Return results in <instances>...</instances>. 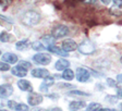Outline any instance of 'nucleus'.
<instances>
[{
    "label": "nucleus",
    "instance_id": "nucleus-1",
    "mask_svg": "<svg viewBox=\"0 0 122 111\" xmlns=\"http://www.w3.org/2000/svg\"><path fill=\"white\" fill-rule=\"evenodd\" d=\"M41 14L34 10H28L26 11L21 18V22L27 27H32V26L37 25L38 23L41 22Z\"/></svg>",
    "mask_w": 122,
    "mask_h": 111
},
{
    "label": "nucleus",
    "instance_id": "nucleus-2",
    "mask_svg": "<svg viewBox=\"0 0 122 111\" xmlns=\"http://www.w3.org/2000/svg\"><path fill=\"white\" fill-rule=\"evenodd\" d=\"M77 49H79V51L82 55L89 56L95 52L96 47H95V44L92 40H89V39H84V40L77 46Z\"/></svg>",
    "mask_w": 122,
    "mask_h": 111
},
{
    "label": "nucleus",
    "instance_id": "nucleus-3",
    "mask_svg": "<svg viewBox=\"0 0 122 111\" xmlns=\"http://www.w3.org/2000/svg\"><path fill=\"white\" fill-rule=\"evenodd\" d=\"M69 27L63 24H58V25L53 26V28L51 30V35L56 39H59V38H62L64 36H66L69 34Z\"/></svg>",
    "mask_w": 122,
    "mask_h": 111
},
{
    "label": "nucleus",
    "instance_id": "nucleus-4",
    "mask_svg": "<svg viewBox=\"0 0 122 111\" xmlns=\"http://www.w3.org/2000/svg\"><path fill=\"white\" fill-rule=\"evenodd\" d=\"M75 77L76 81L80 82V83H85L89 80L91 77V72H89L87 69L83 68V66H79L76 68L75 70Z\"/></svg>",
    "mask_w": 122,
    "mask_h": 111
},
{
    "label": "nucleus",
    "instance_id": "nucleus-5",
    "mask_svg": "<svg viewBox=\"0 0 122 111\" xmlns=\"http://www.w3.org/2000/svg\"><path fill=\"white\" fill-rule=\"evenodd\" d=\"M33 61L36 64H39V66H48L51 62V56L49 53L38 52L36 55H34Z\"/></svg>",
    "mask_w": 122,
    "mask_h": 111
},
{
    "label": "nucleus",
    "instance_id": "nucleus-6",
    "mask_svg": "<svg viewBox=\"0 0 122 111\" xmlns=\"http://www.w3.org/2000/svg\"><path fill=\"white\" fill-rule=\"evenodd\" d=\"M32 76L33 77H36V78H45L47 76H49V71L45 68H36V69H33L32 70Z\"/></svg>",
    "mask_w": 122,
    "mask_h": 111
},
{
    "label": "nucleus",
    "instance_id": "nucleus-7",
    "mask_svg": "<svg viewBox=\"0 0 122 111\" xmlns=\"http://www.w3.org/2000/svg\"><path fill=\"white\" fill-rule=\"evenodd\" d=\"M27 101L30 106H37V105H39L43 101V96H41V94L33 93L32 91V93H30V95L27 97Z\"/></svg>",
    "mask_w": 122,
    "mask_h": 111
},
{
    "label": "nucleus",
    "instance_id": "nucleus-8",
    "mask_svg": "<svg viewBox=\"0 0 122 111\" xmlns=\"http://www.w3.org/2000/svg\"><path fill=\"white\" fill-rule=\"evenodd\" d=\"M62 49L66 51H68V52H70V51H74L77 49V45H76L75 40H73V39H71V38H68V39H66V40H63V43H62Z\"/></svg>",
    "mask_w": 122,
    "mask_h": 111
},
{
    "label": "nucleus",
    "instance_id": "nucleus-9",
    "mask_svg": "<svg viewBox=\"0 0 122 111\" xmlns=\"http://www.w3.org/2000/svg\"><path fill=\"white\" fill-rule=\"evenodd\" d=\"M13 93V87L10 84H2L0 85V96L5 98V97L11 96Z\"/></svg>",
    "mask_w": 122,
    "mask_h": 111
},
{
    "label": "nucleus",
    "instance_id": "nucleus-10",
    "mask_svg": "<svg viewBox=\"0 0 122 111\" xmlns=\"http://www.w3.org/2000/svg\"><path fill=\"white\" fill-rule=\"evenodd\" d=\"M2 61L9 63V64H14V63H16L19 61V58L18 56L12 52H5L2 55Z\"/></svg>",
    "mask_w": 122,
    "mask_h": 111
},
{
    "label": "nucleus",
    "instance_id": "nucleus-11",
    "mask_svg": "<svg viewBox=\"0 0 122 111\" xmlns=\"http://www.w3.org/2000/svg\"><path fill=\"white\" fill-rule=\"evenodd\" d=\"M18 87L23 91H30V93L33 91V85L28 81H26V80H20V81H18Z\"/></svg>",
    "mask_w": 122,
    "mask_h": 111
},
{
    "label": "nucleus",
    "instance_id": "nucleus-12",
    "mask_svg": "<svg viewBox=\"0 0 122 111\" xmlns=\"http://www.w3.org/2000/svg\"><path fill=\"white\" fill-rule=\"evenodd\" d=\"M11 73L14 76H18V77H25L26 74H27V69L23 68L21 66H16L11 70Z\"/></svg>",
    "mask_w": 122,
    "mask_h": 111
},
{
    "label": "nucleus",
    "instance_id": "nucleus-13",
    "mask_svg": "<svg viewBox=\"0 0 122 111\" xmlns=\"http://www.w3.org/2000/svg\"><path fill=\"white\" fill-rule=\"evenodd\" d=\"M47 50H48L49 52H53V53H56V55H58V56H61V57H68V56H69L68 51L59 48V47H57L56 45L48 46V47H47Z\"/></svg>",
    "mask_w": 122,
    "mask_h": 111
},
{
    "label": "nucleus",
    "instance_id": "nucleus-14",
    "mask_svg": "<svg viewBox=\"0 0 122 111\" xmlns=\"http://www.w3.org/2000/svg\"><path fill=\"white\" fill-rule=\"evenodd\" d=\"M53 83H55V78L52 77V76H47V77L44 78V82L43 84L41 85V87H39V89H41V91H48V87H50L51 85H53Z\"/></svg>",
    "mask_w": 122,
    "mask_h": 111
},
{
    "label": "nucleus",
    "instance_id": "nucleus-15",
    "mask_svg": "<svg viewBox=\"0 0 122 111\" xmlns=\"http://www.w3.org/2000/svg\"><path fill=\"white\" fill-rule=\"evenodd\" d=\"M70 61H68L66 59H59L58 61L56 62L55 66H56V70L58 71H64L66 69L70 68Z\"/></svg>",
    "mask_w": 122,
    "mask_h": 111
},
{
    "label": "nucleus",
    "instance_id": "nucleus-16",
    "mask_svg": "<svg viewBox=\"0 0 122 111\" xmlns=\"http://www.w3.org/2000/svg\"><path fill=\"white\" fill-rule=\"evenodd\" d=\"M61 76H62V78H63L64 81H72V80H74V77H75V73H74L73 70L68 68L63 71V73H62Z\"/></svg>",
    "mask_w": 122,
    "mask_h": 111
},
{
    "label": "nucleus",
    "instance_id": "nucleus-17",
    "mask_svg": "<svg viewBox=\"0 0 122 111\" xmlns=\"http://www.w3.org/2000/svg\"><path fill=\"white\" fill-rule=\"evenodd\" d=\"M85 106H86V104L84 101L76 100V101H72L71 104H70V106H69V108L71 109V110L75 111V110H80V109L85 108Z\"/></svg>",
    "mask_w": 122,
    "mask_h": 111
},
{
    "label": "nucleus",
    "instance_id": "nucleus-18",
    "mask_svg": "<svg viewBox=\"0 0 122 111\" xmlns=\"http://www.w3.org/2000/svg\"><path fill=\"white\" fill-rule=\"evenodd\" d=\"M109 13L111 15H113V16H121L122 15V7L113 5L112 7H110Z\"/></svg>",
    "mask_w": 122,
    "mask_h": 111
},
{
    "label": "nucleus",
    "instance_id": "nucleus-19",
    "mask_svg": "<svg viewBox=\"0 0 122 111\" xmlns=\"http://www.w3.org/2000/svg\"><path fill=\"white\" fill-rule=\"evenodd\" d=\"M30 45V44L28 39H22V40H19L18 43L15 44V48L18 49V50H25Z\"/></svg>",
    "mask_w": 122,
    "mask_h": 111
},
{
    "label": "nucleus",
    "instance_id": "nucleus-20",
    "mask_svg": "<svg viewBox=\"0 0 122 111\" xmlns=\"http://www.w3.org/2000/svg\"><path fill=\"white\" fill-rule=\"evenodd\" d=\"M41 41H44V43H46V44H48V46L55 45L56 38L53 37L52 35H48V34H46V35H44L43 37H41Z\"/></svg>",
    "mask_w": 122,
    "mask_h": 111
},
{
    "label": "nucleus",
    "instance_id": "nucleus-21",
    "mask_svg": "<svg viewBox=\"0 0 122 111\" xmlns=\"http://www.w3.org/2000/svg\"><path fill=\"white\" fill-rule=\"evenodd\" d=\"M30 46H32V49L35 51H43L46 49V47L44 46V44H41V41H33V43L30 44Z\"/></svg>",
    "mask_w": 122,
    "mask_h": 111
},
{
    "label": "nucleus",
    "instance_id": "nucleus-22",
    "mask_svg": "<svg viewBox=\"0 0 122 111\" xmlns=\"http://www.w3.org/2000/svg\"><path fill=\"white\" fill-rule=\"evenodd\" d=\"M102 109V105L98 102H92L88 105V111H99Z\"/></svg>",
    "mask_w": 122,
    "mask_h": 111
},
{
    "label": "nucleus",
    "instance_id": "nucleus-23",
    "mask_svg": "<svg viewBox=\"0 0 122 111\" xmlns=\"http://www.w3.org/2000/svg\"><path fill=\"white\" fill-rule=\"evenodd\" d=\"M68 96H89V94L84 93V91H71L68 93Z\"/></svg>",
    "mask_w": 122,
    "mask_h": 111
},
{
    "label": "nucleus",
    "instance_id": "nucleus-24",
    "mask_svg": "<svg viewBox=\"0 0 122 111\" xmlns=\"http://www.w3.org/2000/svg\"><path fill=\"white\" fill-rule=\"evenodd\" d=\"M10 40V34L7 33V32H1L0 33V41L2 43H7V41Z\"/></svg>",
    "mask_w": 122,
    "mask_h": 111
},
{
    "label": "nucleus",
    "instance_id": "nucleus-25",
    "mask_svg": "<svg viewBox=\"0 0 122 111\" xmlns=\"http://www.w3.org/2000/svg\"><path fill=\"white\" fill-rule=\"evenodd\" d=\"M10 70V64L5 61H0V71L2 72H7V71Z\"/></svg>",
    "mask_w": 122,
    "mask_h": 111
},
{
    "label": "nucleus",
    "instance_id": "nucleus-26",
    "mask_svg": "<svg viewBox=\"0 0 122 111\" xmlns=\"http://www.w3.org/2000/svg\"><path fill=\"white\" fill-rule=\"evenodd\" d=\"M15 110L16 111H28V107L25 104H18L15 107Z\"/></svg>",
    "mask_w": 122,
    "mask_h": 111
},
{
    "label": "nucleus",
    "instance_id": "nucleus-27",
    "mask_svg": "<svg viewBox=\"0 0 122 111\" xmlns=\"http://www.w3.org/2000/svg\"><path fill=\"white\" fill-rule=\"evenodd\" d=\"M12 1L13 0H0V7H2L3 9H5V8H8L12 3Z\"/></svg>",
    "mask_w": 122,
    "mask_h": 111
},
{
    "label": "nucleus",
    "instance_id": "nucleus-28",
    "mask_svg": "<svg viewBox=\"0 0 122 111\" xmlns=\"http://www.w3.org/2000/svg\"><path fill=\"white\" fill-rule=\"evenodd\" d=\"M19 66H23V68H25L28 70V69L32 68V63H30L28 61H20Z\"/></svg>",
    "mask_w": 122,
    "mask_h": 111
},
{
    "label": "nucleus",
    "instance_id": "nucleus-29",
    "mask_svg": "<svg viewBox=\"0 0 122 111\" xmlns=\"http://www.w3.org/2000/svg\"><path fill=\"white\" fill-rule=\"evenodd\" d=\"M107 84H108L110 87H116V86H117V82L114 81L113 78H107Z\"/></svg>",
    "mask_w": 122,
    "mask_h": 111
},
{
    "label": "nucleus",
    "instance_id": "nucleus-30",
    "mask_svg": "<svg viewBox=\"0 0 122 111\" xmlns=\"http://www.w3.org/2000/svg\"><path fill=\"white\" fill-rule=\"evenodd\" d=\"M16 105H18V104H16L14 100H9V101H8V107H9V108H11V109H15Z\"/></svg>",
    "mask_w": 122,
    "mask_h": 111
},
{
    "label": "nucleus",
    "instance_id": "nucleus-31",
    "mask_svg": "<svg viewBox=\"0 0 122 111\" xmlns=\"http://www.w3.org/2000/svg\"><path fill=\"white\" fill-rule=\"evenodd\" d=\"M0 19H1V20H3V21H5V22H8V23H13L12 19H9L8 16H5V15H1V14H0Z\"/></svg>",
    "mask_w": 122,
    "mask_h": 111
},
{
    "label": "nucleus",
    "instance_id": "nucleus-32",
    "mask_svg": "<svg viewBox=\"0 0 122 111\" xmlns=\"http://www.w3.org/2000/svg\"><path fill=\"white\" fill-rule=\"evenodd\" d=\"M83 2L87 3V5H93V3L96 2V0H83Z\"/></svg>",
    "mask_w": 122,
    "mask_h": 111
},
{
    "label": "nucleus",
    "instance_id": "nucleus-33",
    "mask_svg": "<svg viewBox=\"0 0 122 111\" xmlns=\"http://www.w3.org/2000/svg\"><path fill=\"white\" fill-rule=\"evenodd\" d=\"M114 2V5H120V7H122V0H112Z\"/></svg>",
    "mask_w": 122,
    "mask_h": 111
},
{
    "label": "nucleus",
    "instance_id": "nucleus-34",
    "mask_svg": "<svg viewBox=\"0 0 122 111\" xmlns=\"http://www.w3.org/2000/svg\"><path fill=\"white\" fill-rule=\"evenodd\" d=\"M59 86H61V88H66V87H73L72 85H69V84H59Z\"/></svg>",
    "mask_w": 122,
    "mask_h": 111
},
{
    "label": "nucleus",
    "instance_id": "nucleus-35",
    "mask_svg": "<svg viewBox=\"0 0 122 111\" xmlns=\"http://www.w3.org/2000/svg\"><path fill=\"white\" fill-rule=\"evenodd\" d=\"M100 1H102V3H104L105 5H108L112 1V0H100Z\"/></svg>",
    "mask_w": 122,
    "mask_h": 111
},
{
    "label": "nucleus",
    "instance_id": "nucleus-36",
    "mask_svg": "<svg viewBox=\"0 0 122 111\" xmlns=\"http://www.w3.org/2000/svg\"><path fill=\"white\" fill-rule=\"evenodd\" d=\"M48 111H62V109H61V108H58V107H55V108L49 109Z\"/></svg>",
    "mask_w": 122,
    "mask_h": 111
},
{
    "label": "nucleus",
    "instance_id": "nucleus-37",
    "mask_svg": "<svg viewBox=\"0 0 122 111\" xmlns=\"http://www.w3.org/2000/svg\"><path fill=\"white\" fill-rule=\"evenodd\" d=\"M117 81H118V83H122V74L117 76Z\"/></svg>",
    "mask_w": 122,
    "mask_h": 111
},
{
    "label": "nucleus",
    "instance_id": "nucleus-38",
    "mask_svg": "<svg viewBox=\"0 0 122 111\" xmlns=\"http://www.w3.org/2000/svg\"><path fill=\"white\" fill-rule=\"evenodd\" d=\"M99 111H117V110H114V109H108V108H105V109H100Z\"/></svg>",
    "mask_w": 122,
    "mask_h": 111
},
{
    "label": "nucleus",
    "instance_id": "nucleus-39",
    "mask_svg": "<svg viewBox=\"0 0 122 111\" xmlns=\"http://www.w3.org/2000/svg\"><path fill=\"white\" fill-rule=\"evenodd\" d=\"M118 96L122 98V88H119V89H118Z\"/></svg>",
    "mask_w": 122,
    "mask_h": 111
},
{
    "label": "nucleus",
    "instance_id": "nucleus-40",
    "mask_svg": "<svg viewBox=\"0 0 122 111\" xmlns=\"http://www.w3.org/2000/svg\"><path fill=\"white\" fill-rule=\"evenodd\" d=\"M120 109H121V111H122V102L120 104Z\"/></svg>",
    "mask_w": 122,
    "mask_h": 111
},
{
    "label": "nucleus",
    "instance_id": "nucleus-41",
    "mask_svg": "<svg viewBox=\"0 0 122 111\" xmlns=\"http://www.w3.org/2000/svg\"><path fill=\"white\" fill-rule=\"evenodd\" d=\"M120 63H121V64H122V57H121V58H120Z\"/></svg>",
    "mask_w": 122,
    "mask_h": 111
},
{
    "label": "nucleus",
    "instance_id": "nucleus-42",
    "mask_svg": "<svg viewBox=\"0 0 122 111\" xmlns=\"http://www.w3.org/2000/svg\"><path fill=\"white\" fill-rule=\"evenodd\" d=\"M0 111H8V110H0Z\"/></svg>",
    "mask_w": 122,
    "mask_h": 111
},
{
    "label": "nucleus",
    "instance_id": "nucleus-43",
    "mask_svg": "<svg viewBox=\"0 0 122 111\" xmlns=\"http://www.w3.org/2000/svg\"><path fill=\"white\" fill-rule=\"evenodd\" d=\"M0 56H1V50H0Z\"/></svg>",
    "mask_w": 122,
    "mask_h": 111
},
{
    "label": "nucleus",
    "instance_id": "nucleus-44",
    "mask_svg": "<svg viewBox=\"0 0 122 111\" xmlns=\"http://www.w3.org/2000/svg\"><path fill=\"white\" fill-rule=\"evenodd\" d=\"M81 1H83V0H81Z\"/></svg>",
    "mask_w": 122,
    "mask_h": 111
}]
</instances>
